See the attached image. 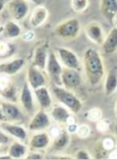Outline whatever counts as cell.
<instances>
[{"label":"cell","instance_id":"1","mask_svg":"<svg viewBox=\"0 0 117 160\" xmlns=\"http://www.w3.org/2000/svg\"><path fill=\"white\" fill-rule=\"evenodd\" d=\"M83 65L89 83L92 86L98 85L105 74L104 63L99 52L94 48H87L83 55Z\"/></svg>","mask_w":117,"mask_h":160},{"label":"cell","instance_id":"2","mask_svg":"<svg viewBox=\"0 0 117 160\" xmlns=\"http://www.w3.org/2000/svg\"><path fill=\"white\" fill-rule=\"evenodd\" d=\"M52 93L57 101L67 108L71 112L78 114L82 109V103L80 100L71 90L61 86H55L52 88Z\"/></svg>","mask_w":117,"mask_h":160},{"label":"cell","instance_id":"3","mask_svg":"<svg viewBox=\"0 0 117 160\" xmlns=\"http://www.w3.org/2000/svg\"><path fill=\"white\" fill-rule=\"evenodd\" d=\"M80 31V23L77 18H71L65 19L54 27V34L64 40L76 39Z\"/></svg>","mask_w":117,"mask_h":160},{"label":"cell","instance_id":"4","mask_svg":"<svg viewBox=\"0 0 117 160\" xmlns=\"http://www.w3.org/2000/svg\"><path fill=\"white\" fill-rule=\"evenodd\" d=\"M46 70L47 75L49 76L50 80L52 81L56 86H62L61 82V73H62V67L58 56L54 51H49L48 52L47 62Z\"/></svg>","mask_w":117,"mask_h":160},{"label":"cell","instance_id":"5","mask_svg":"<svg viewBox=\"0 0 117 160\" xmlns=\"http://www.w3.org/2000/svg\"><path fill=\"white\" fill-rule=\"evenodd\" d=\"M7 10L14 21H20L28 15L30 7L26 0H12L7 4Z\"/></svg>","mask_w":117,"mask_h":160},{"label":"cell","instance_id":"6","mask_svg":"<svg viewBox=\"0 0 117 160\" xmlns=\"http://www.w3.org/2000/svg\"><path fill=\"white\" fill-rule=\"evenodd\" d=\"M57 56L61 63L66 68L76 69L80 71V64L76 53L68 48H57Z\"/></svg>","mask_w":117,"mask_h":160},{"label":"cell","instance_id":"7","mask_svg":"<svg viewBox=\"0 0 117 160\" xmlns=\"http://www.w3.org/2000/svg\"><path fill=\"white\" fill-rule=\"evenodd\" d=\"M61 82L62 86L68 90H74L80 86L81 76L80 71L71 68H63L61 73Z\"/></svg>","mask_w":117,"mask_h":160},{"label":"cell","instance_id":"8","mask_svg":"<svg viewBox=\"0 0 117 160\" xmlns=\"http://www.w3.org/2000/svg\"><path fill=\"white\" fill-rule=\"evenodd\" d=\"M0 108L3 111L5 120L9 122H20L24 119V115L16 104L10 102H2Z\"/></svg>","mask_w":117,"mask_h":160},{"label":"cell","instance_id":"9","mask_svg":"<svg viewBox=\"0 0 117 160\" xmlns=\"http://www.w3.org/2000/svg\"><path fill=\"white\" fill-rule=\"evenodd\" d=\"M26 80L31 88H32L33 90L40 87L46 86V82L45 75L42 73V70L39 69V68L35 67L32 64L27 69Z\"/></svg>","mask_w":117,"mask_h":160},{"label":"cell","instance_id":"10","mask_svg":"<svg viewBox=\"0 0 117 160\" xmlns=\"http://www.w3.org/2000/svg\"><path fill=\"white\" fill-rule=\"evenodd\" d=\"M51 124L50 117L48 114L44 109H39V111L35 113L29 123V130L31 131H41L47 129Z\"/></svg>","mask_w":117,"mask_h":160},{"label":"cell","instance_id":"11","mask_svg":"<svg viewBox=\"0 0 117 160\" xmlns=\"http://www.w3.org/2000/svg\"><path fill=\"white\" fill-rule=\"evenodd\" d=\"M85 32L88 39L96 45H101L104 40L102 27L98 22L92 21L85 26Z\"/></svg>","mask_w":117,"mask_h":160},{"label":"cell","instance_id":"12","mask_svg":"<svg viewBox=\"0 0 117 160\" xmlns=\"http://www.w3.org/2000/svg\"><path fill=\"white\" fill-rule=\"evenodd\" d=\"M0 94L8 100H14L16 96V87L11 75L0 74Z\"/></svg>","mask_w":117,"mask_h":160},{"label":"cell","instance_id":"13","mask_svg":"<svg viewBox=\"0 0 117 160\" xmlns=\"http://www.w3.org/2000/svg\"><path fill=\"white\" fill-rule=\"evenodd\" d=\"M48 44L46 42L39 44L35 48L32 59V65L39 68L42 71L46 69L48 58Z\"/></svg>","mask_w":117,"mask_h":160},{"label":"cell","instance_id":"14","mask_svg":"<svg viewBox=\"0 0 117 160\" xmlns=\"http://www.w3.org/2000/svg\"><path fill=\"white\" fill-rule=\"evenodd\" d=\"M20 103L22 107L26 110V112L32 113L34 111V103H33V97L31 90V87L29 86L28 82L24 83V86L22 88L20 96Z\"/></svg>","mask_w":117,"mask_h":160},{"label":"cell","instance_id":"15","mask_svg":"<svg viewBox=\"0 0 117 160\" xmlns=\"http://www.w3.org/2000/svg\"><path fill=\"white\" fill-rule=\"evenodd\" d=\"M100 11L103 17L110 24H113L114 18L117 14V0H100Z\"/></svg>","mask_w":117,"mask_h":160},{"label":"cell","instance_id":"16","mask_svg":"<svg viewBox=\"0 0 117 160\" xmlns=\"http://www.w3.org/2000/svg\"><path fill=\"white\" fill-rule=\"evenodd\" d=\"M48 18L47 9L42 5H38L31 14L30 25L33 28H37L43 25Z\"/></svg>","mask_w":117,"mask_h":160},{"label":"cell","instance_id":"17","mask_svg":"<svg viewBox=\"0 0 117 160\" xmlns=\"http://www.w3.org/2000/svg\"><path fill=\"white\" fill-rule=\"evenodd\" d=\"M51 138L47 133L41 132L33 135L29 142L31 151H40L46 149L49 145Z\"/></svg>","mask_w":117,"mask_h":160},{"label":"cell","instance_id":"18","mask_svg":"<svg viewBox=\"0 0 117 160\" xmlns=\"http://www.w3.org/2000/svg\"><path fill=\"white\" fill-rule=\"evenodd\" d=\"M117 90V66H113L109 68L106 76L104 84L105 95H112Z\"/></svg>","mask_w":117,"mask_h":160},{"label":"cell","instance_id":"19","mask_svg":"<svg viewBox=\"0 0 117 160\" xmlns=\"http://www.w3.org/2000/svg\"><path fill=\"white\" fill-rule=\"evenodd\" d=\"M34 95L37 98V101L39 104V107L44 109L47 110L52 107V96L49 93V90L46 86L40 87L33 90Z\"/></svg>","mask_w":117,"mask_h":160},{"label":"cell","instance_id":"20","mask_svg":"<svg viewBox=\"0 0 117 160\" xmlns=\"http://www.w3.org/2000/svg\"><path fill=\"white\" fill-rule=\"evenodd\" d=\"M1 128L6 133L12 135V137L19 140H25L27 138V132L26 130L21 127L20 125H17L14 122H3L1 124Z\"/></svg>","mask_w":117,"mask_h":160},{"label":"cell","instance_id":"21","mask_svg":"<svg viewBox=\"0 0 117 160\" xmlns=\"http://www.w3.org/2000/svg\"><path fill=\"white\" fill-rule=\"evenodd\" d=\"M102 49L107 54H112L117 52V27L112 28L101 44Z\"/></svg>","mask_w":117,"mask_h":160},{"label":"cell","instance_id":"22","mask_svg":"<svg viewBox=\"0 0 117 160\" xmlns=\"http://www.w3.org/2000/svg\"><path fill=\"white\" fill-rule=\"evenodd\" d=\"M51 116L54 121L60 124H66L68 118L71 114L68 111L67 108L61 105H54L51 110Z\"/></svg>","mask_w":117,"mask_h":160},{"label":"cell","instance_id":"23","mask_svg":"<svg viewBox=\"0 0 117 160\" xmlns=\"http://www.w3.org/2000/svg\"><path fill=\"white\" fill-rule=\"evenodd\" d=\"M24 65H25V61H24V59H21V58L15 59L13 61L3 63L2 74H6L12 76L13 74L18 73L22 69Z\"/></svg>","mask_w":117,"mask_h":160},{"label":"cell","instance_id":"24","mask_svg":"<svg viewBox=\"0 0 117 160\" xmlns=\"http://www.w3.org/2000/svg\"><path fill=\"white\" fill-rule=\"evenodd\" d=\"M4 38L13 39L18 38L21 35V28L15 21H8L2 30Z\"/></svg>","mask_w":117,"mask_h":160},{"label":"cell","instance_id":"25","mask_svg":"<svg viewBox=\"0 0 117 160\" xmlns=\"http://www.w3.org/2000/svg\"><path fill=\"white\" fill-rule=\"evenodd\" d=\"M27 152V148L26 145L19 142L12 143L8 150V154L12 158V159H19L22 158H25Z\"/></svg>","mask_w":117,"mask_h":160},{"label":"cell","instance_id":"26","mask_svg":"<svg viewBox=\"0 0 117 160\" xmlns=\"http://www.w3.org/2000/svg\"><path fill=\"white\" fill-rule=\"evenodd\" d=\"M52 140V148L56 151H61L69 144V133L66 130H62L60 136Z\"/></svg>","mask_w":117,"mask_h":160},{"label":"cell","instance_id":"27","mask_svg":"<svg viewBox=\"0 0 117 160\" xmlns=\"http://www.w3.org/2000/svg\"><path fill=\"white\" fill-rule=\"evenodd\" d=\"M89 6V0H71V8L77 13L85 12Z\"/></svg>","mask_w":117,"mask_h":160},{"label":"cell","instance_id":"28","mask_svg":"<svg viewBox=\"0 0 117 160\" xmlns=\"http://www.w3.org/2000/svg\"><path fill=\"white\" fill-rule=\"evenodd\" d=\"M14 52V47L12 44L5 42V41H0V58H7L10 57Z\"/></svg>","mask_w":117,"mask_h":160},{"label":"cell","instance_id":"29","mask_svg":"<svg viewBox=\"0 0 117 160\" xmlns=\"http://www.w3.org/2000/svg\"><path fill=\"white\" fill-rule=\"evenodd\" d=\"M101 118H102V111H101L100 108H91L87 113V119L88 121L93 122H97Z\"/></svg>","mask_w":117,"mask_h":160},{"label":"cell","instance_id":"30","mask_svg":"<svg viewBox=\"0 0 117 160\" xmlns=\"http://www.w3.org/2000/svg\"><path fill=\"white\" fill-rule=\"evenodd\" d=\"M100 146L105 152H111L115 147V141L112 138H105L102 139Z\"/></svg>","mask_w":117,"mask_h":160},{"label":"cell","instance_id":"31","mask_svg":"<svg viewBox=\"0 0 117 160\" xmlns=\"http://www.w3.org/2000/svg\"><path fill=\"white\" fill-rule=\"evenodd\" d=\"M76 133H77V136L80 138H87L90 135V128L87 124H81V125L78 126Z\"/></svg>","mask_w":117,"mask_h":160},{"label":"cell","instance_id":"32","mask_svg":"<svg viewBox=\"0 0 117 160\" xmlns=\"http://www.w3.org/2000/svg\"><path fill=\"white\" fill-rule=\"evenodd\" d=\"M109 128H110V122L109 120L106 119H100L96 122V129L99 132L101 133H105L107 131H109Z\"/></svg>","mask_w":117,"mask_h":160},{"label":"cell","instance_id":"33","mask_svg":"<svg viewBox=\"0 0 117 160\" xmlns=\"http://www.w3.org/2000/svg\"><path fill=\"white\" fill-rule=\"evenodd\" d=\"M75 158L80 160H87L91 159L92 157L89 155V153L85 150H80L75 153Z\"/></svg>","mask_w":117,"mask_h":160},{"label":"cell","instance_id":"34","mask_svg":"<svg viewBox=\"0 0 117 160\" xmlns=\"http://www.w3.org/2000/svg\"><path fill=\"white\" fill-rule=\"evenodd\" d=\"M61 129L58 125H52L51 126V128L49 129V136L50 138H52V139L56 138L57 137H59L60 134L61 133Z\"/></svg>","mask_w":117,"mask_h":160},{"label":"cell","instance_id":"35","mask_svg":"<svg viewBox=\"0 0 117 160\" xmlns=\"http://www.w3.org/2000/svg\"><path fill=\"white\" fill-rule=\"evenodd\" d=\"M26 159H43L44 157L38 152V151H32V152L27 154V156L25 157Z\"/></svg>","mask_w":117,"mask_h":160},{"label":"cell","instance_id":"36","mask_svg":"<svg viewBox=\"0 0 117 160\" xmlns=\"http://www.w3.org/2000/svg\"><path fill=\"white\" fill-rule=\"evenodd\" d=\"M34 37L35 33L32 31H27L22 35V39H24L25 41H32V39H34Z\"/></svg>","mask_w":117,"mask_h":160},{"label":"cell","instance_id":"37","mask_svg":"<svg viewBox=\"0 0 117 160\" xmlns=\"http://www.w3.org/2000/svg\"><path fill=\"white\" fill-rule=\"evenodd\" d=\"M10 142V138L4 132V130H0V144L4 145Z\"/></svg>","mask_w":117,"mask_h":160},{"label":"cell","instance_id":"38","mask_svg":"<svg viewBox=\"0 0 117 160\" xmlns=\"http://www.w3.org/2000/svg\"><path fill=\"white\" fill-rule=\"evenodd\" d=\"M77 129H78V125L76 124V122H73V123H68V124H66V131H67L69 134L76 133Z\"/></svg>","mask_w":117,"mask_h":160},{"label":"cell","instance_id":"39","mask_svg":"<svg viewBox=\"0 0 117 160\" xmlns=\"http://www.w3.org/2000/svg\"><path fill=\"white\" fill-rule=\"evenodd\" d=\"M109 159H117V149L115 148L110 152L109 154Z\"/></svg>","mask_w":117,"mask_h":160},{"label":"cell","instance_id":"40","mask_svg":"<svg viewBox=\"0 0 117 160\" xmlns=\"http://www.w3.org/2000/svg\"><path fill=\"white\" fill-rule=\"evenodd\" d=\"M50 158H52V159H73V157L57 156V157H51Z\"/></svg>","mask_w":117,"mask_h":160},{"label":"cell","instance_id":"41","mask_svg":"<svg viewBox=\"0 0 117 160\" xmlns=\"http://www.w3.org/2000/svg\"><path fill=\"white\" fill-rule=\"evenodd\" d=\"M0 122H6V120H5V117H4V114H3V111H2V109H1V108H0Z\"/></svg>","mask_w":117,"mask_h":160},{"label":"cell","instance_id":"42","mask_svg":"<svg viewBox=\"0 0 117 160\" xmlns=\"http://www.w3.org/2000/svg\"><path fill=\"white\" fill-rule=\"evenodd\" d=\"M4 4H5V1L4 0H0V12L4 8Z\"/></svg>","mask_w":117,"mask_h":160},{"label":"cell","instance_id":"43","mask_svg":"<svg viewBox=\"0 0 117 160\" xmlns=\"http://www.w3.org/2000/svg\"><path fill=\"white\" fill-rule=\"evenodd\" d=\"M0 159H12V158L9 154H6V156H0Z\"/></svg>","mask_w":117,"mask_h":160},{"label":"cell","instance_id":"44","mask_svg":"<svg viewBox=\"0 0 117 160\" xmlns=\"http://www.w3.org/2000/svg\"><path fill=\"white\" fill-rule=\"evenodd\" d=\"M29 1L32 2V3L35 4H38V5H39V4H41V0H29Z\"/></svg>","mask_w":117,"mask_h":160},{"label":"cell","instance_id":"45","mask_svg":"<svg viewBox=\"0 0 117 160\" xmlns=\"http://www.w3.org/2000/svg\"><path fill=\"white\" fill-rule=\"evenodd\" d=\"M113 24H114V25H115V27H117V14H116V15H115V18H114Z\"/></svg>","mask_w":117,"mask_h":160},{"label":"cell","instance_id":"46","mask_svg":"<svg viewBox=\"0 0 117 160\" xmlns=\"http://www.w3.org/2000/svg\"><path fill=\"white\" fill-rule=\"evenodd\" d=\"M115 117H117V101L116 103H115Z\"/></svg>","mask_w":117,"mask_h":160},{"label":"cell","instance_id":"47","mask_svg":"<svg viewBox=\"0 0 117 160\" xmlns=\"http://www.w3.org/2000/svg\"><path fill=\"white\" fill-rule=\"evenodd\" d=\"M2 68H3V63L0 64V74H2Z\"/></svg>","mask_w":117,"mask_h":160},{"label":"cell","instance_id":"48","mask_svg":"<svg viewBox=\"0 0 117 160\" xmlns=\"http://www.w3.org/2000/svg\"><path fill=\"white\" fill-rule=\"evenodd\" d=\"M115 135H116L117 137V122L116 124H115Z\"/></svg>","mask_w":117,"mask_h":160}]
</instances>
